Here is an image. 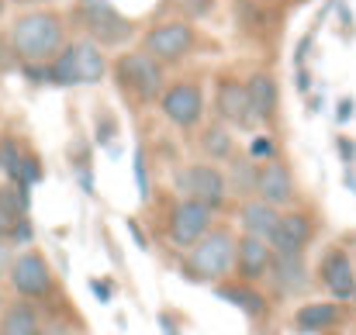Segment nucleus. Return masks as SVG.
<instances>
[{
	"label": "nucleus",
	"mask_w": 356,
	"mask_h": 335,
	"mask_svg": "<svg viewBox=\"0 0 356 335\" xmlns=\"http://www.w3.org/2000/svg\"><path fill=\"white\" fill-rule=\"evenodd\" d=\"M277 284L280 294H301L305 291V263H301V252H273L270 259V270H266Z\"/></svg>",
	"instance_id": "obj_16"
},
{
	"label": "nucleus",
	"mask_w": 356,
	"mask_h": 335,
	"mask_svg": "<svg viewBox=\"0 0 356 335\" xmlns=\"http://www.w3.org/2000/svg\"><path fill=\"white\" fill-rule=\"evenodd\" d=\"M232 259H236V242H232V235L229 231H222V228H208L194 245H187V263H184V270H187V277L191 280H218V277H225L229 270H232Z\"/></svg>",
	"instance_id": "obj_3"
},
{
	"label": "nucleus",
	"mask_w": 356,
	"mask_h": 335,
	"mask_svg": "<svg viewBox=\"0 0 356 335\" xmlns=\"http://www.w3.org/2000/svg\"><path fill=\"white\" fill-rule=\"evenodd\" d=\"M208 228H211V208H204L201 201H191V197L173 204V211H170V242L177 249L194 245Z\"/></svg>",
	"instance_id": "obj_10"
},
{
	"label": "nucleus",
	"mask_w": 356,
	"mask_h": 335,
	"mask_svg": "<svg viewBox=\"0 0 356 335\" xmlns=\"http://www.w3.org/2000/svg\"><path fill=\"white\" fill-rule=\"evenodd\" d=\"M194 49V28L187 21H166L156 24L152 31H145L142 38V52H149L156 63H177Z\"/></svg>",
	"instance_id": "obj_5"
},
{
	"label": "nucleus",
	"mask_w": 356,
	"mask_h": 335,
	"mask_svg": "<svg viewBox=\"0 0 356 335\" xmlns=\"http://www.w3.org/2000/svg\"><path fill=\"white\" fill-rule=\"evenodd\" d=\"M42 177H45V173H42V163H38V156H31V152H21V163H17V177H14V183L35 187Z\"/></svg>",
	"instance_id": "obj_23"
},
{
	"label": "nucleus",
	"mask_w": 356,
	"mask_h": 335,
	"mask_svg": "<svg viewBox=\"0 0 356 335\" xmlns=\"http://www.w3.org/2000/svg\"><path fill=\"white\" fill-rule=\"evenodd\" d=\"M215 108L222 114V121L229 128H238V131H249L256 128V114L249 108V94H245V83L238 80H222L218 83V97H215Z\"/></svg>",
	"instance_id": "obj_12"
},
{
	"label": "nucleus",
	"mask_w": 356,
	"mask_h": 335,
	"mask_svg": "<svg viewBox=\"0 0 356 335\" xmlns=\"http://www.w3.org/2000/svg\"><path fill=\"white\" fill-rule=\"evenodd\" d=\"M245 94H249V108L256 114V121H266L277 114V83L270 73H252L245 83Z\"/></svg>",
	"instance_id": "obj_17"
},
{
	"label": "nucleus",
	"mask_w": 356,
	"mask_h": 335,
	"mask_svg": "<svg viewBox=\"0 0 356 335\" xmlns=\"http://www.w3.org/2000/svg\"><path fill=\"white\" fill-rule=\"evenodd\" d=\"M336 145H339V156H343V163L350 166V163H353V159H356V145H353V138H346V135H339V138H336Z\"/></svg>",
	"instance_id": "obj_28"
},
{
	"label": "nucleus",
	"mask_w": 356,
	"mask_h": 335,
	"mask_svg": "<svg viewBox=\"0 0 356 335\" xmlns=\"http://www.w3.org/2000/svg\"><path fill=\"white\" fill-rule=\"evenodd\" d=\"M3 7H7V0H0V17H3Z\"/></svg>",
	"instance_id": "obj_37"
},
{
	"label": "nucleus",
	"mask_w": 356,
	"mask_h": 335,
	"mask_svg": "<svg viewBox=\"0 0 356 335\" xmlns=\"http://www.w3.org/2000/svg\"><path fill=\"white\" fill-rule=\"evenodd\" d=\"M252 190L259 194V201H266L273 208H287L294 201V183H291V173L280 159H266V163L256 166Z\"/></svg>",
	"instance_id": "obj_11"
},
{
	"label": "nucleus",
	"mask_w": 356,
	"mask_h": 335,
	"mask_svg": "<svg viewBox=\"0 0 356 335\" xmlns=\"http://www.w3.org/2000/svg\"><path fill=\"white\" fill-rule=\"evenodd\" d=\"M7 3H21L24 7V3H45V0H7Z\"/></svg>",
	"instance_id": "obj_36"
},
{
	"label": "nucleus",
	"mask_w": 356,
	"mask_h": 335,
	"mask_svg": "<svg viewBox=\"0 0 356 335\" xmlns=\"http://www.w3.org/2000/svg\"><path fill=\"white\" fill-rule=\"evenodd\" d=\"M336 318H339V308L329 304V301H322V304H305V308L294 315V325H298L301 332H322V329H329Z\"/></svg>",
	"instance_id": "obj_20"
},
{
	"label": "nucleus",
	"mask_w": 356,
	"mask_h": 335,
	"mask_svg": "<svg viewBox=\"0 0 356 335\" xmlns=\"http://www.w3.org/2000/svg\"><path fill=\"white\" fill-rule=\"evenodd\" d=\"M80 10H83V21H87L90 38H94L101 49H104V45H121V42H128L131 24L121 17L108 0H83Z\"/></svg>",
	"instance_id": "obj_7"
},
{
	"label": "nucleus",
	"mask_w": 356,
	"mask_h": 335,
	"mask_svg": "<svg viewBox=\"0 0 356 335\" xmlns=\"http://www.w3.org/2000/svg\"><path fill=\"white\" fill-rule=\"evenodd\" d=\"M322 284L329 287V294L332 297H339V301H350L356 291V273H353V263H350V256L343 252V249H329L325 252V259H322Z\"/></svg>",
	"instance_id": "obj_13"
},
{
	"label": "nucleus",
	"mask_w": 356,
	"mask_h": 335,
	"mask_svg": "<svg viewBox=\"0 0 356 335\" xmlns=\"http://www.w3.org/2000/svg\"><path fill=\"white\" fill-rule=\"evenodd\" d=\"M218 297H225L229 304L242 308L249 318H259V315L266 311V301H263V294H256V291H249V287H222V291H218Z\"/></svg>",
	"instance_id": "obj_21"
},
{
	"label": "nucleus",
	"mask_w": 356,
	"mask_h": 335,
	"mask_svg": "<svg viewBox=\"0 0 356 335\" xmlns=\"http://www.w3.org/2000/svg\"><path fill=\"white\" fill-rule=\"evenodd\" d=\"M201 149H204L211 159L232 156V135H229V128H225V124H211V128L201 135Z\"/></svg>",
	"instance_id": "obj_22"
},
{
	"label": "nucleus",
	"mask_w": 356,
	"mask_h": 335,
	"mask_svg": "<svg viewBox=\"0 0 356 335\" xmlns=\"http://www.w3.org/2000/svg\"><path fill=\"white\" fill-rule=\"evenodd\" d=\"M118 80H121V87L135 101H142V104H152L163 94V70H159V63L149 52H128V56H121Z\"/></svg>",
	"instance_id": "obj_4"
},
{
	"label": "nucleus",
	"mask_w": 356,
	"mask_h": 335,
	"mask_svg": "<svg viewBox=\"0 0 356 335\" xmlns=\"http://www.w3.org/2000/svg\"><path fill=\"white\" fill-rule=\"evenodd\" d=\"M249 152H252L256 159H273L277 145H273V138H270V135H256V138H252V145H249Z\"/></svg>",
	"instance_id": "obj_26"
},
{
	"label": "nucleus",
	"mask_w": 356,
	"mask_h": 335,
	"mask_svg": "<svg viewBox=\"0 0 356 335\" xmlns=\"http://www.w3.org/2000/svg\"><path fill=\"white\" fill-rule=\"evenodd\" d=\"M14 222H17V218H7V215L0 211V242H3V238L10 235V224H14Z\"/></svg>",
	"instance_id": "obj_31"
},
{
	"label": "nucleus",
	"mask_w": 356,
	"mask_h": 335,
	"mask_svg": "<svg viewBox=\"0 0 356 335\" xmlns=\"http://www.w3.org/2000/svg\"><path fill=\"white\" fill-rule=\"evenodd\" d=\"M159 322H163V332H166V335H180V332H177V329H173V322H170V318H166V315H163V318H159Z\"/></svg>",
	"instance_id": "obj_34"
},
{
	"label": "nucleus",
	"mask_w": 356,
	"mask_h": 335,
	"mask_svg": "<svg viewBox=\"0 0 356 335\" xmlns=\"http://www.w3.org/2000/svg\"><path fill=\"white\" fill-rule=\"evenodd\" d=\"M7 263H10V249H7V245L0 242V277L7 273Z\"/></svg>",
	"instance_id": "obj_32"
},
{
	"label": "nucleus",
	"mask_w": 356,
	"mask_h": 335,
	"mask_svg": "<svg viewBox=\"0 0 356 335\" xmlns=\"http://www.w3.org/2000/svg\"><path fill=\"white\" fill-rule=\"evenodd\" d=\"M7 277H10V287L21 294V297H45L52 291V273H49V263L38 256V252H21L17 259L7 263Z\"/></svg>",
	"instance_id": "obj_8"
},
{
	"label": "nucleus",
	"mask_w": 356,
	"mask_h": 335,
	"mask_svg": "<svg viewBox=\"0 0 356 335\" xmlns=\"http://www.w3.org/2000/svg\"><path fill=\"white\" fill-rule=\"evenodd\" d=\"M17 163H21L17 142H14V138H0V170L7 173L10 183H14V177H17Z\"/></svg>",
	"instance_id": "obj_24"
},
{
	"label": "nucleus",
	"mask_w": 356,
	"mask_h": 335,
	"mask_svg": "<svg viewBox=\"0 0 356 335\" xmlns=\"http://www.w3.org/2000/svg\"><path fill=\"white\" fill-rule=\"evenodd\" d=\"M90 291H94L101 301H108V297H111V287H108V284H101V280H94V284H90Z\"/></svg>",
	"instance_id": "obj_30"
},
{
	"label": "nucleus",
	"mask_w": 356,
	"mask_h": 335,
	"mask_svg": "<svg viewBox=\"0 0 356 335\" xmlns=\"http://www.w3.org/2000/svg\"><path fill=\"white\" fill-rule=\"evenodd\" d=\"M180 3V10L187 14V17H201V14H208V7H211V0H177Z\"/></svg>",
	"instance_id": "obj_27"
},
{
	"label": "nucleus",
	"mask_w": 356,
	"mask_h": 335,
	"mask_svg": "<svg viewBox=\"0 0 356 335\" xmlns=\"http://www.w3.org/2000/svg\"><path fill=\"white\" fill-rule=\"evenodd\" d=\"M280 218V211L273 208V204H266V201H245L242 204V215H238V222L245 228V235H256V238H266L270 242V235H273V224Z\"/></svg>",
	"instance_id": "obj_18"
},
{
	"label": "nucleus",
	"mask_w": 356,
	"mask_h": 335,
	"mask_svg": "<svg viewBox=\"0 0 356 335\" xmlns=\"http://www.w3.org/2000/svg\"><path fill=\"white\" fill-rule=\"evenodd\" d=\"M353 111H356L353 97H343V101H339V114H336V121H343V124H346V121L353 117Z\"/></svg>",
	"instance_id": "obj_29"
},
{
	"label": "nucleus",
	"mask_w": 356,
	"mask_h": 335,
	"mask_svg": "<svg viewBox=\"0 0 356 335\" xmlns=\"http://www.w3.org/2000/svg\"><path fill=\"white\" fill-rule=\"evenodd\" d=\"M270 259H273V249H270L266 238L242 235V238L236 242V259H232V263H238V273H242L245 280H259V277H266Z\"/></svg>",
	"instance_id": "obj_14"
},
{
	"label": "nucleus",
	"mask_w": 356,
	"mask_h": 335,
	"mask_svg": "<svg viewBox=\"0 0 356 335\" xmlns=\"http://www.w3.org/2000/svg\"><path fill=\"white\" fill-rule=\"evenodd\" d=\"M312 238V222L305 215H280L270 235V249L273 252H301Z\"/></svg>",
	"instance_id": "obj_15"
},
{
	"label": "nucleus",
	"mask_w": 356,
	"mask_h": 335,
	"mask_svg": "<svg viewBox=\"0 0 356 335\" xmlns=\"http://www.w3.org/2000/svg\"><path fill=\"white\" fill-rule=\"evenodd\" d=\"M135 183H138V197L149 201V173H145V152L135 149Z\"/></svg>",
	"instance_id": "obj_25"
},
{
	"label": "nucleus",
	"mask_w": 356,
	"mask_h": 335,
	"mask_svg": "<svg viewBox=\"0 0 356 335\" xmlns=\"http://www.w3.org/2000/svg\"><path fill=\"white\" fill-rule=\"evenodd\" d=\"M45 73H49V83H56V87L97 83V80L108 73V63H104L101 45H97L94 38H83V42L63 45V49L45 63Z\"/></svg>",
	"instance_id": "obj_2"
},
{
	"label": "nucleus",
	"mask_w": 356,
	"mask_h": 335,
	"mask_svg": "<svg viewBox=\"0 0 356 335\" xmlns=\"http://www.w3.org/2000/svg\"><path fill=\"white\" fill-rule=\"evenodd\" d=\"M353 301H356V291H353Z\"/></svg>",
	"instance_id": "obj_38"
},
{
	"label": "nucleus",
	"mask_w": 356,
	"mask_h": 335,
	"mask_svg": "<svg viewBox=\"0 0 356 335\" xmlns=\"http://www.w3.org/2000/svg\"><path fill=\"white\" fill-rule=\"evenodd\" d=\"M63 17L56 10H24L10 24V49L24 66H42L63 49Z\"/></svg>",
	"instance_id": "obj_1"
},
{
	"label": "nucleus",
	"mask_w": 356,
	"mask_h": 335,
	"mask_svg": "<svg viewBox=\"0 0 356 335\" xmlns=\"http://www.w3.org/2000/svg\"><path fill=\"white\" fill-rule=\"evenodd\" d=\"M180 187H184V194H187L191 201H201V204L211 208V211H218V208L225 204V194H229L222 170H215L211 163L187 166V173L180 177Z\"/></svg>",
	"instance_id": "obj_9"
},
{
	"label": "nucleus",
	"mask_w": 356,
	"mask_h": 335,
	"mask_svg": "<svg viewBox=\"0 0 356 335\" xmlns=\"http://www.w3.org/2000/svg\"><path fill=\"white\" fill-rule=\"evenodd\" d=\"M38 335H66V332H63V329H45V332L38 329Z\"/></svg>",
	"instance_id": "obj_35"
},
{
	"label": "nucleus",
	"mask_w": 356,
	"mask_h": 335,
	"mask_svg": "<svg viewBox=\"0 0 356 335\" xmlns=\"http://www.w3.org/2000/svg\"><path fill=\"white\" fill-rule=\"evenodd\" d=\"M0 335H38V315L31 304L17 301L3 311L0 318Z\"/></svg>",
	"instance_id": "obj_19"
},
{
	"label": "nucleus",
	"mask_w": 356,
	"mask_h": 335,
	"mask_svg": "<svg viewBox=\"0 0 356 335\" xmlns=\"http://www.w3.org/2000/svg\"><path fill=\"white\" fill-rule=\"evenodd\" d=\"M159 108H163L170 124H177V128H194V124L201 121V114H204V94H201L197 83L180 80V83H173V87H166V90L159 94Z\"/></svg>",
	"instance_id": "obj_6"
},
{
	"label": "nucleus",
	"mask_w": 356,
	"mask_h": 335,
	"mask_svg": "<svg viewBox=\"0 0 356 335\" xmlns=\"http://www.w3.org/2000/svg\"><path fill=\"white\" fill-rule=\"evenodd\" d=\"M128 231L135 235V242H138V249H145V238H142V231H138V224H135V222H128Z\"/></svg>",
	"instance_id": "obj_33"
}]
</instances>
